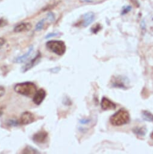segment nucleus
<instances>
[{"mask_svg": "<svg viewBox=\"0 0 153 154\" xmlns=\"http://www.w3.org/2000/svg\"><path fill=\"white\" fill-rule=\"evenodd\" d=\"M46 48L58 56H63L66 51L65 43L62 41L51 40L46 43Z\"/></svg>", "mask_w": 153, "mask_h": 154, "instance_id": "nucleus-3", "label": "nucleus"}, {"mask_svg": "<svg viewBox=\"0 0 153 154\" xmlns=\"http://www.w3.org/2000/svg\"><path fill=\"white\" fill-rule=\"evenodd\" d=\"M150 137H151V139L153 140V131H152V132L151 134V135H150Z\"/></svg>", "mask_w": 153, "mask_h": 154, "instance_id": "nucleus-28", "label": "nucleus"}, {"mask_svg": "<svg viewBox=\"0 0 153 154\" xmlns=\"http://www.w3.org/2000/svg\"><path fill=\"white\" fill-rule=\"evenodd\" d=\"M130 115L127 110L121 108L113 114L110 118V123L114 126H121L128 123Z\"/></svg>", "mask_w": 153, "mask_h": 154, "instance_id": "nucleus-1", "label": "nucleus"}, {"mask_svg": "<svg viewBox=\"0 0 153 154\" xmlns=\"http://www.w3.org/2000/svg\"><path fill=\"white\" fill-rule=\"evenodd\" d=\"M60 70V68H54L52 69H50V71H51L52 72H54V73H57Z\"/></svg>", "mask_w": 153, "mask_h": 154, "instance_id": "nucleus-26", "label": "nucleus"}, {"mask_svg": "<svg viewBox=\"0 0 153 154\" xmlns=\"http://www.w3.org/2000/svg\"><path fill=\"white\" fill-rule=\"evenodd\" d=\"M48 137V134L45 131H40L36 134H34L33 136V140L34 143L38 144L44 143L46 141Z\"/></svg>", "mask_w": 153, "mask_h": 154, "instance_id": "nucleus-6", "label": "nucleus"}, {"mask_svg": "<svg viewBox=\"0 0 153 154\" xmlns=\"http://www.w3.org/2000/svg\"><path fill=\"white\" fill-rule=\"evenodd\" d=\"M79 122H80V123H81L82 125H86V124H88L91 122V120L90 119H82L79 120Z\"/></svg>", "mask_w": 153, "mask_h": 154, "instance_id": "nucleus-20", "label": "nucleus"}, {"mask_svg": "<svg viewBox=\"0 0 153 154\" xmlns=\"http://www.w3.org/2000/svg\"><path fill=\"white\" fill-rule=\"evenodd\" d=\"M140 27H141V29H142V30H146V24H145V21H142L140 23Z\"/></svg>", "mask_w": 153, "mask_h": 154, "instance_id": "nucleus-25", "label": "nucleus"}, {"mask_svg": "<svg viewBox=\"0 0 153 154\" xmlns=\"http://www.w3.org/2000/svg\"><path fill=\"white\" fill-rule=\"evenodd\" d=\"M146 131L147 130L145 127H135L133 129V132L138 136H145Z\"/></svg>", "mask_w": 153, "mask_h": 154, "instance_id": "nucleus-14", "label": "nucleus"}, {"mask_svg": "<svg viewBox=\"0 0 153 154\" xmlns=\"http://www.w3.org/2000/svg\"><path fill=\"white\" fill-rule=\"evenodd\" d=\"M23 153H40V152L38 151L36 149L30 146H27L22 151Z\"/></svg>", "mask_w": 153, "mask_h": 154, "instance_id": "nucleus-15", "label": "nucleus"}, {"mask_svg": "<svg viewBox=\"0 0 153 154\" xmlns=\"http://www.w3.org/2000/svg\"><path fill=\"white\" fill-rule=\"evenodd\" d=\"M8 24L7 21L5 20L0 19V27H3Z\"/></svg>", "mask_w": 153, "mask_h": 154, "instance_id": "nucleus-24", "label": "nucleus"}, {"mask_svg": "<svg viewBox=\"0 0 153 154\" xmlns=\"http://www.w3.org/2000/svg\"><path fill=\"white\" fill-rule=\"evenodd\" d=\"M33 51V46H31L29 48L28 51L26 54L16 57L14 60V62L15 63H21L25 62L30 57V56L32 55V53Z\"/></svg>", "mask_w": 153, "mask_h": 154, "instance_id": "nucleus-12", "label": "nucleus"}, {"mask_svg": "<svg viewBox=\"0 0 153 154\" xmlns=\"http://www.w3.org/2000/svg\"><path fill=\"white\" fill-rule=\"evenodd\" d=\"M152 20H153V18H152Z\"/></svg>", "mask_w": 153, "mask_h": 154, "instance_id": "nucleus-30", "label": "nucleus"}, {"mask_svg": "<svg viewBox=\"0 0 153 154\" xmlns=\"http://www.w3.org/2000/svg\"><path fill=\"white\" fill-rule=\"evenodd\" d=\"M101 107L104 111L114 110L116 108V105L106 97H103L101 101Z\"/></svg>", "mask_w": 153, "mask_h": 154, "instance_id": "nucleus-8", "label": "nucleus"}, {"mask_svg": "<svg viewBox=\"0 0 153 154\" xmlns=\"http://www.w3.org/2000/svg\"><path fill=\"white\" fill-rule=\"evenodd\" d=\"M95 18V14L92 12H88L83 16V20L82 23V26L84 27H86L89 26L91 24H92Z\"/></svg>", "mask_w": 153, "mask_h": 154, "instance_id": "nucleus-11", "label": "nucleus"}, {"mask_svg": "<svg viewBox=\"0 0 153 154\" xmlns=\"http://www.w3.org/2000/svg\"><path fill=\"white\" fill-rule=\"evenodd\" d=\"M46 95V91L44 89H39V90H37L33 98L34 103L36 105H40L45 99Z\"/></svg>", "mask_w": 153, "mask_h": 154, "instance_id": "nucleus-9", "label": "nucleus"}, {"mask_svg": "<svg viewBox=\"0 0 153 154\" xmlns=\"http://www.w3.org/2000/svg\"><path fill=\"white\" fill-rule=\"evenodd\" d=\"M44 23H45V20H42L39 22H38L36 26V30L37 31L41 30L43 29Z\"/></svg>", "mask_w": 153, "mask_h": 154, "instance_id": "nucleus-18", "label": "nucleus"}, {"mask_svg": "<svg viewBox=\"0 0 153 154\" xmlns=\"http://www.w3.org/2000/svg\"><path fill=\"white\" fill-rule=\"evenodd\" d=\"M41 57H42V54L40 51H38L36 56L22 67V72H26L28 70H30V69H32L33 66H34L36 65H37L39 63Z\"/></svg>", "mask_w": 153, "mask_h": 154, "instance_id": "nucleus-7", "label": "nucleus"}, {"mask_svg": "<svg viewBox=\"0 0 153 154\" xmlns=\"http://www.w3.org/2000/svg\"><path fill=\"white\" fill-rule=\"evenodd\" d=\"M6 93V90L5 88L3 86H0V97H2Z\"/></svg>", "mask_w": 153, "mask_h": 154, "instance_id": "nucleus-21", "label": "nucleus"}, {"mask_svg": "<svg viewBox=\"0 0 153 154\" xmlns=\"http://www.w3.org/2000/svg\"><path fill=\"white\" fill-rule=\"evenodd\" d=\"M101 25L100 24H97L91 28V31L93 33L97 34L101 30Z\"/></svg>", "mask_w": 153, "mask_h": 154, "instance_id": "nucleus-17", "label": "nucleus"}, {"mask_svg": "<svg viewBox=\"0 0 153 154\" xmlns=\"http://www.w3.org/2000/svg\"><path fill=\"white\" fill-rule=\"evenodd\" d=\"M35 121V116L34 115L30 112V111H26L24 112L20 117V124L22 125H27L32 123Z\"/></svg>", "mask_w": 153, "mask_h": 154, "instance_id": "nucleus-5", "label": "nucleus"}, {"mask_svg": "<svg viewBox=\"0 0 153 154\" xmlns=\"http://www.w3.org/2000/svg\"><path fill=\"white\" fill-rule=\"evenodd\" d=\"M110 82L112 87L113 88H121L123 90H127L128 88L127 86V84L129 83L128 79L122 75L113 77Z\"/></svg>", "mask_w": 153, "mask_h": 154, "instance_id": "nucleus-4", "label": "nucleus"}, {"mask_svg": "<svg viewBox=\"0 0 153 154\" xmlns=\"http://www.w3.org/2000/svg\"><path fill=\"white\" fill-rule=\"evenodd\" d=\"M142 117L143 120L149 122H153V114L148 111H142Z\"/></svg>", "mask_w": 153, "mask_h": 154, "instance_id": "nucleus-13", "label": "nucleus"}, {"mask_svg": "<svg viewBox=\"0 0 153 154\" xmlns=\"http://www.w3.org/2000/svg\"><path fill=\"white\" fill-rule=\"evenodd\" d=\"M131 8H131V6H128L125 7V8L122 9V12H121V15H126L127 14H128V12H130L131 11Z\"/></svg>", "mask_w": 153, "mask_h": 154, "instance_id": "nucleus-19", "label": "nucleus"}, {"mask_svg": "<svg viewBox=\"0 0 153 154\" xmlns=\"http://www.w3.org/2000/svg\"><path fill=\"white\" fill-rule=\"evenodd\" d=\"M81 2H87V3H92L93 2L92 0H80Z\"/></svg>", "mask_w": 153, "mask_h": 154, "instance_id": "nucleus-27", "label": "nucleus"}, {"mask_svg": "<svg viewBox=\"0 0 153 154\" xmlns=\"http://www.w3.org/2000/svg\"><path fill=\"white\" fill-rule=\"evenodd\" d=\"M48 18L50 20V21H54L55 19V17L54 15V14L52 12H50L48 14Z\"/></svg>", "mask_w": 153, "mask_h": 154, "instance_id": "nucleus-23", "label": "nucleus"}, {"mask_svg": "<svg viewBox=\"0 0 153 154\" xmlns=\"http://www.w3.org/2000/svg\"><path fill=\"white\" fill-rule=\"evenodd\" d=\"M15 91L24 96L32 97H33L37 91V87L31 82L18 83L14 87Z\"/></svg>", "mask_w": 153, "mask_h": 154, "instance_id": "nucleus-2", "label": "nucleus"}, {"mask_svg": "<svg viewBox=\"0 0 153 154\" xmlns=\"http://www.w3.org/2000/svg\"><path fill=\"white\" fill-rule=\"evenodd\" d=\"M7 124L9 126H12V127H16L21 125L20 120H17L16 119H10L8 120L7 122Z\"/></svg>", "mask_w": 153, "mask_h": 154, "instance_id": "nucleus-16", "label": "nucleus"}, {"mask_svg": "<svg viewBox=\"0 0 153 154\" xmlns=\"http://www.w3.org/2000/svg\"><path fill=\"white\" fill-rule=\"evenodd\" d=\"M32 28V25L30 23H21L17 24L14 30L15 33H21L23 32L30 31Z\"/></svg>", "mask_w": 153, "mask_h": 154, "instance_id": "nucleus-10", "label": "nucleus"}, {"mask_svg": "<svg viewBox=\"0 0 153 154\" xmlns=\"http://www.w3.org/2000/svg\"><path fill=\"white\" fill-rule=\"evenodd\" d=\"M57 35H58V34L57 33H49V34L46 35V36H45V38L46 39H49V38H52V37L57 36Z\"/></svg>", "mask_w": 153, "mask_h": 154, "instance_id": "nucleus-22", "label": "nucleus"}, {"mask_svg": "<svg viewBox=\"0 0 153 154\" xmlns=\"http://www.w3.org/2000/svg\"><path fill=\"white\" fill-rule=\"evenodd\" d=\"M3 111L0 109V117H1L2 115H3Z\"/></svg>", "mask_w": 153, "mask_h": 154, "instance_id": "nucleus-29", "label": "nucleus"}]
</instances>
